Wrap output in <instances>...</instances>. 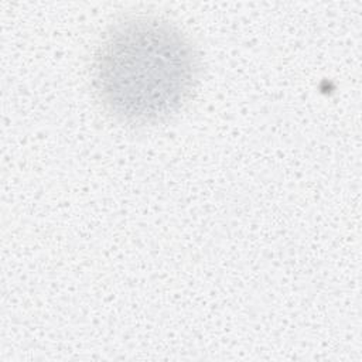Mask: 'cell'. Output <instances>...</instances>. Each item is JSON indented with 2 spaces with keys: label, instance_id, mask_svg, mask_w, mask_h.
Returning a JSON list of instances; mask_svg holds the SVG:
<instances>
[{
  "label": "cell",
  "instance_id": "cell-1",
  "mask_svg": "<svg viewBox=\"0 0 362 362\" xmlns=\"http://www.w3.org/2000/svg\"><path fill=\"white\" fill-rule=\"evenodd\" d=\"M189 40L157 17H130L106 35L93 62L103 106L129 124H153L177 113L198 81Z\"/></svg>",
  "mask_w": 362,
  "mask_h": 362
}]
</instances>
